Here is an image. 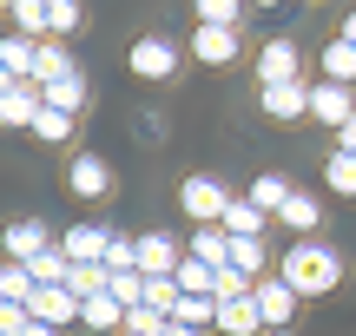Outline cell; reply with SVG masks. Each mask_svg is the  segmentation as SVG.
I'll list each match as a JSON object with an SVG mask.
<instances>
[{
  "label": "cell",
  "mask_w": 356,
  "mask_h": 336,
  "mask_svg": "<svg viewBox=\"0 0 356 336\" xmlns=\"http://www.w3.org/2000/svg\"><path fill=\"white\" fill-rule=\"evenodd\" d=\"M26 317H33V324H53V330H60L66 317H79V297H73V290H33Z\"/></svg>",
  "instance_id": "5bb4252c"
},
{
  "label": "cell",
  "mask_w": 356,
  "mask_h": 336,
  "mask_svg": "<svg viewBox=\"0 0 356 336\" xmlns=\"http://www.w3.org/2000/svg\"><path fill=\"white\" fill-rule=\"evenodd\" d=\"M119 336H132V330H119Z\"/></svg>",
  "instance_id": "b9f144b4"
},
{
  "label": "cell",
  "mask_w": 356,
  "mask_h": 336,
  "mask_svg": "<svg viewBox=\"0 0 356 336\" xmlns=\"http://www.w3.org/2000/svg\"><path fill=\"white\" fill-rule=\"evenodd\" d=\"M13 33L20 40H47V0H13Z\"/></svg>",
  "instance_id": "4316f807"
},
{
  "label": "cell",
  "mask_w": 356,
  "mask_h": 336,
  "mask_svg": "<svg viewBox=\"0 0 356 336\" xmlns=\"http://www.w3.org/2000/svg\"><path fill=\"white\" fill-rule=\"evenodd\" d=\"M231 271H244L257 284V271H264V237H231Z\"/></svg>",
  "instance_id": "f546056e"
},
{
  "label": "cell",
  "mask_w": 356,
  "mask_h": 336,
  "mask_svg": "<svg viewBox=\"0 0 356 336\" xmlns=\"http://www.w3.org/2000/svg\"><path fill=\"white\" fill-rule=\"evenodd\" d=\"M310 119H317V126H330V132H343L350 119H356V92L317 79V86H310Z\"/></svg>",
  "instance_id": "277c9868"
},
{
  "label": "cell",
  "mask_w": 356,
  "mask_h": 336,
  "mask_svg": "<svg viewBox=\"0 0 356 336\" xmlns=\"http://www.w3.org/2000/svg\"><path fill=\"white\" fill-rule=\"evenodd\" d=\"M337 152H350V158H356V119H350L343 132H337Z\"/></svg>",
  "instance_id": "8d00e7d4"
},
{
  "label": "cell",
  "mask_w": 356,
  "mask_h": 336,
  "mask_svg": "<svg viewBox=\"0 0 356 336\" xmlns=\"http://www.w3.org/2000/svg\"><path fill=\"white\" fill-rule=\"evenodd\" d=\"M291 192H297L291 178H277V171H264V178L251 185V205H257V211L270 218V211H284V205H291Z\"/></svg>",
  "instance_id": "7402d4cb"
},
{
  "label": "cell",
  "mask_w": 356,
  "mask_h": 336,
  "mask_svg": "<svg viewBox=\"0 0 356 336\" xmlns=\"http://www.w3.org/2000/svg\"><path fill=\"white\" fill-rule=\"evenodd\" d=\"M251 303H257V317H264V330H291V317H297V290L284 284V277H257Z\"/></svg>",
  "instance_id": "3957f363"
},
{
  "label": "cell",
  "mask_w": 356,
  "mask_h": 336,
  "mask_svg": "<svg viewBox=\"0 0 356 336\" xmlns=\"http://www.w3.org/2000/svg\"><path fill=\"white\" fill-rule=\"evenodd\" d=\"M0 244H7V264H40L53 251V237H47V224H40V218H13Z\"/></svg>",
  "instance_id": "5b68a950"
},
{
  "label": "cell",
  "mask_w": 356,
  "mask_h": 336,
  "mask_svg": "<svg viewBox=\"0 0 356 336\" xmlns=\"http://www.w3.org/2000/svg\"><path fill=\"white\" fill-rule=\"evenodd\" d=\"M198 26H238V0H198Z\"/></svg>",
  "instance_id": "e575fe53"
},
{
  "label": "cell",
  "mask_w": 356,
  "mask_h": 336,
  "mask_svg": "<svg viewBox=\"0 0 356 336\" xmlns=\"http://www.w3.org/2000/svg\"><path fill=\"white\" fill-rule=\"evenodd\" d=\"M79 26V0H47V40H66Z\"/></svg>",
  "instance_id": "d6a6232c"
},
{
  "label": "cell",
  "mask_w": 356,
  "mask_h": 336,
  "mask_svg": "<svg viewBox=\"0 0 356 336\" xmlns=\"http://www.w3.org/2000/svg\"><path fill=\"white\" fill-rule=\"evenodd\" d=\"M66 185H73L79 198H106V192H113V165H106L99 152H86V158H73V171H66Z\"/></svg>",
  "instance_id": "4fadbf2b"
},
{
  "label": "cell",
  "mask_w": 356,
  "mask_h": 336,
  "mask_svg": "<svg viewBox=\"0 0 356 336\" xmlns=\"http://www.w3.org/2000/svg\"><path fill=\"white\" fill-rule=\"evenodd\" d=\"M178 297H185V290H178V277H145V310L172 317V310H178Z\"/></svg>",
  "instance_id": "1f68e13d"
},
{
  "label": "cell",
  "mask_w": 356,
  "mask_h": 336,
  "mask_svg": "<svg viewBox=\"0 0 356 336\" xmlns=\"http://www.w3.org/2000/svg\"><path fill=\"white\" fill-rule=\"evenodd\" d=\"M26 330H33L26 303H0V336H26Z\"/></svg>",
  "instance_id": "d590c367"
},
{
  "label": "cell",
  "mask_w": 356,
  "mask_h": 336,
  "mask_svg": "<svg viewBox=\"0 0 356 336\" xmlns=\"http://www.w3.org/2000/svg\"><path fill=\"white\" fill-rule=\"evenodd\" d=\"M343 40H350V47H356V13H350V20H343Z\"/></svg>",
  "instance_id": "f35d334b"
},
{
  "label": "cell",
  "mask_w": 356,
  "mask_h": 336,
  "mask_svg": "<svg viewBox=\"0 0 356 336\" xmlns=\"http://www.w3.org/2000/svg\"><path fill=\"white\" fill-rule=\"evenodd\" d=\"M172 324H185V330H204V324H218V297H178Z\"/></svg>",
  "instance_id": "f1b7e54d"
},
{
  "label": "cell",
  "mask_w": 356,
  "mask_h": 336,
  "mask_svg": "<svg viewBox=\"0 0 356 336\" xmlns=\"http://www.w3.org/2000/svg\"><path fill=\"white\" fill-rule=\"evenodd\" d=\"M191 258L211 264V271H231V231H225V224H198V237H191Z\"/></svg>",
  "instance_id": "9a60e30c"
},
{
  "label": "cell",
  "mask_w": 356,
  "mask_h": 336,
  "mask_svg": "<svg viewBox=\"0 0 356 336\" xmlns=\"http://www.w3.org/2000/svg\"><path fill=\"white\" fill-rule=\"evenodd\" d=\"M106 244H113L106 224H73V231L60 237V251H66L73 264H106Z\"/></svg>",
  "instance_id": "8fae6325"
},
{
  "label": "cell",
  "mask_w": 356,
  "mask_h": 336,
  "mask_svg": "<svg viewBox=\"0 0 356 336\" xmlns=\"http://www.w3.org/2000/svg\"><path fill=\"white\" fill-rule=\"evenodd\" d=\"M178 264H185V251H178L172 231H145L139 237V277H172Z\"/></svg>",
  "instance_id": "52a82bcc"
},
{
  "label": "cell",
  "mask_w": 356,
  "mask_h": 336,
  "mask_svg": "<svg viewBox=\"0 0 356 336\" xmlns=\"http://www.w3.org/2000/svg\"><path fill=\"white\" fill-rule=\"evenodd\" d=\"M106 297H113L119 310L132 317V310L145 303V277H139V271H106Z\"/></svg>",
  "instance_id": "ffe728a7"
},
{
  "label": "cell",
  "mask_w": 356,
  "mask_h": 336,
  "mask_svg": "<svg viewBox=\"0 0 356 336\" xmlns=\"http://www.w3.org/2000/svg\"><path fill=\"white\" fill-rule=\"evenodd\" d=\"M106 271H139V237H119L113 231V244H106Z\"/></svg>",
  "instance_id": "836d02e7"
},
{
  "label": "cell",
  "mask_w": 356,
  "mask_h": 336,
  "mask_svg": "<svg viewBox=\"0 0 356 336\" xmlns=\"http://www.w3.org/2000/svg\"><path fill=\"white\" fill-rule=\"evenodd\" d=\"M33 139H40V145H66V139H73V112H53V106H40Z\"/></svg>",
  "instance_id": "83f0119b"
},
{
  "label": "cell",
  "mask_w": 356,
  "mask_h": 336,
  "mask_svg": "<svg viewBox=\"0 0 356 336\" xmlns=\"http://www.w3.org/2000/svg\"><path fill=\"white\" fill-rule=\"evenodd\" d=\"M165 336H198V330H185V324H172V330H165Z\"/></svg>",
  "instance_id": "60d3db41"
},
{
  "label": "cell",
  "mask_w": 356,
  "mask_h": 336,
  "mask_svg": "<svg viewBox=\"0 0 356 336\" xmlns=\"http://www.w3.org/2000/svg\"><path fill=\"white\" fill-rule=\"evenodd\" d=\"M40 92H47V106H53V112H79V106H86V73L73 66V73H60L53 86H40Z\"/></svg>",
  "instance_id": "2e32d148"
},
{
  "label": "cell",
  "mask_w": 356,
  "mask_h": 336,
  "mask_svg": "<svg viewBox=\"0 0 356 336\" xmlns=\"http://www.w3.org/2000/svg\"><path fill=\"white\" fill-rule=\"evenodd\" d=\"M26 336H60V330H53V324H33V330H26Z\"/></svg>",
  "instance_id": "ab89813d"
},
{
  "label": "cell",
  "mask_w": 356,
  "mask_h": 336,
  "mask_svg": "<svg viewBox=\"0 0 356 336\" xmlns=\"http://www.w3.org/2000/svg\"><path fill=\"white\" fill-rule=\"evenodd\" d=\"M13 86H20V79H13V73H7V66H0V92H13Z\"/></svg>",
  "instance_id": "74e56055"
},
{
  "label": "cell",
  "mask_w": 356,
  "mask_h": 336,
  "mask_svg": "<svg viewBox=\"0 0 356 336\" xmlns=\"http://www.w3.org/2000/svg\"><path fill=\"white\" fill-rule=\"evenodd\" d=\"M60 73H73V53H66V40H40V60H33V86H53Z\"/></svg>",
  "instance_id": "ac0fdd59"
},
{
  "label": "cell",
  "mask_w": 356,
  "mask_h": 336,
  "mask_svg": "<svg viewBox=\"0 0 356 336\" xmlns=\"http://www.w3.org/2000/svg\"><path fill=\"white\" fill-rule=\"evenodd\" d=\"M33 271L26 264H0V303H33Z\"/></svg>",
  "instance_id": "d4e9b609"
},
{
  "label": "cell",
  "mask_w": 356,
  "mask_h": 336,
  "mask_svg": "<svg viewBox=\"0 0 356 336\" xmlns=\"http://www.w3.org/2000/svg\"><path fill=\"white\" fill-rule=\"evenodd\" d=\"M323 79H330V86H356V47H350L343 33L323 47Z\"/></svg>",
  "instance_id": "e0dca14e"
},
{
  "label": "cell",
  "mask_w": 356,
  "mask_h": 336,
  "mask_svg": "<svg viewBox=\"0 0 356 336\" xmlns=\"http://www.w3.org/2000/svg\"><path fill=\"white\" fill-rule=\"evenodd\" d=\"M297 79V47L291 40H264L257 47V86H291Z\"/></svg>",
  "instance_id": "ba28073f"
},
{
  "label": "cell",
  "mask_w": 356,
  "mask_h": 336,
  "mask_svg": "<svg viewBox=\"0 0 356 336\" xmlns=\"http://www.w3.org/2000/svg\"><path fill=\"white\" fill-rule=\"evenodd\" d=\"M277 218L291 224L297 237H310V231H317V218H323V205H317V198H310V192H291V205H284Z\"/></svg>",
  "instance_id": "603a6c76"
},
{
  "label": "cell",
  "mask_w": 356,
  "mask_h": 336,
  "mask_svg": "<svg viewBox=\"0 0 356 336\" xmlns=\"http://www.w3.org/2000/svg\"><path fill=\"white\" fill-rule=\"evenodd\" d=\"M218 330H225V336H257V330H264V317H257L251 297H244V303H218Z\"/></svg>",
  "instance_id": "44dd1931"
},
{
  "label": "cell",
  "mask_w": 356,
  "mask_h": 336,
  "mask_svg": "<svg viewBox=\"0 0 356 336\" xmlns=\"http://www.w3.org/2000/svg\"><path fill=\"white\" fill-rule=\"evenodd\" d=\"M191 60H198V66H231V60H238V33L198 26V33H191Z\"/></svg>",
  "instance_id": "7c38bea8"
},
{
  "label": "cell",
  "mask_w": 356,
  "mask_h": 336,
  "mask_svg": "<svg viewBox=\"0 0 356 336\" xmlns=\"http://www.w3.org/2000/svg\"><path fill=\"white\" fill-rule=\"evenodd\" d=\"M323 185H330L337 198H356V158L350 152H330V158H323Z\"/></svg>",
  "instance_id": "484cf974"
},
{
  "label": "cell",
  "mask_w": 356,
  "mask_h": 336,
  "mask_svg": "<svg viewBox=\"0 0 356 336\" xmlns=\"http://www.w3.org/2000/svg\"><path fill=\"white\" fill-rule=\"evenodd\" d=\"M40 106H47V92H40L33 79H20L13 92H0V126H26V132H33Z\"/></svg>",
  "instance_id": "30bf717a"
},
{
  "label": "cell",
  "mask_w": 356,
  "mask_h": 336,
  "mask_svg": "<svg viewBox=\"0 0 356 336\" xmlns=\"http://www.w3.org/2000/svg\"><path fill=\"white\" fill-rule=\"evenodd\" d=\"M126 60H132V73H139V79H165L172 66H178V47H172L165 33H145V40H132Z\"/></svg>",
  "instance_id": "8992f818"
},
{
  "label": "cell",
  "mask_w": 356,
  "mask_h": 336,
  "mask_svg": "<svg viewBox=\"0 0 356 336\" xmlns=\"http://www.w3.org/2000/svg\"><path fill=\"white\" fill-rule=\"evenodd\" d=\"M178 205H185V218H191V224H225L231 192H225L218 178H204V171H198V178H185V185H178Z\"/></svg>",
  "instance_id": "7a4b0ae2"
},
{
  "label": "cell",
  "mask_w": 356,
  "mask_h": 336,
  "mask_svg": "<svg viewBox=\"0 0 356 336\" xmlns=\"http://www.w3.org/2000/svg\"><path fill=\"white\" fill-rule=\"evenodd\" d=\"M225 231H231V237H264V211H257L251 198H231V211H225Z\"/></svg>",
  "instance_id": "cb8c5ba5"
},
{
  "label": "cell",
  "mask_w": 356,
  "mask_h": 336,
  "mask_svg": "<svg viewBox=\"0 0 356 336\" xmlns=\"http://www.w3.org/2000/svg\"><path fill=\"white\" fill-rule=\"evenodd\" d=\"M257 106H264V119H304L310 112V86L304 79H291V86H257Z\"/></svg>",
  "instance_id": "9c48e42d"
},
{
  "label": "cell",
  "mask_w": 356,
  "mask_h": 336,
  "mask_svg": "<svg viewBox=\"0 0 356 336\" xmlns=\"http://www.w3.org/2000/svg\"><path fill=\"white\" fill-rule=\"evenodd\" d=\"M79 324H92V330H126V310H119L113 297H92V303H79Z\"/></svg>",
  "instance_id": "4dcf8cb0"
},
{
  "label": "cell",
  "mask_w": 356,
  "mask_h": 336,
  "mask_svg": "<svg viewBox=\"0 0 356 336\" xmlns=\"http://www.w3.org/2000/svg\"><path fill=\"white\" fill-rule=\"evenodd\" d=\"M277 277L297 290V297H323V290H337V277H343V258L323 251V244H310V237H297L291 258L277 264Z\"/></svg>",
  "instance_id": "6da1fadb"
},
{
  "label": "cell",
  "mask_w": 356,
  "mask_h": 336,
  "mask_svg": "<svg viewBox=\"0 0 356 336\" xmlns=\"http://www.w3.org/2000/svg\"><path fill=\"white\" fill-rule=\"evenodd\" d=\"M33 60H40V40H20V33L0 40V66H7L13 79H33Z\"/></svg>",
  "instance_id": "d6986e66"
}]
</instances>
